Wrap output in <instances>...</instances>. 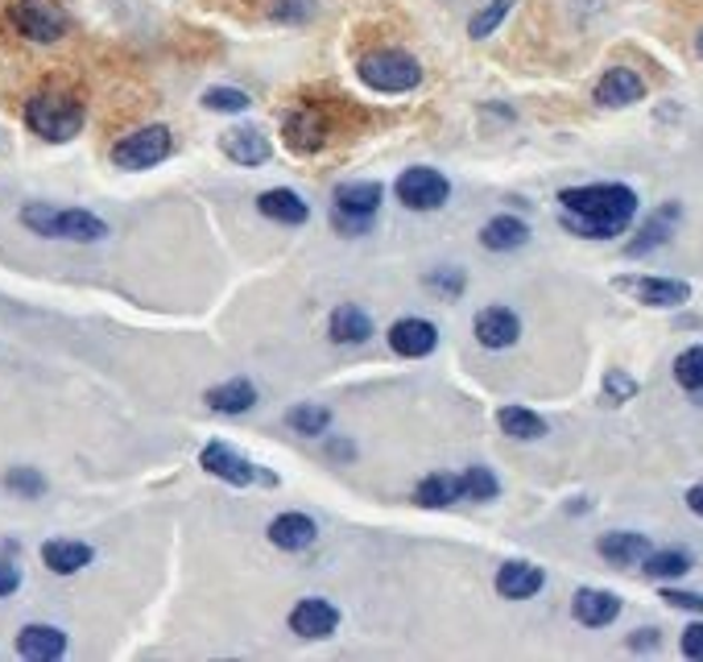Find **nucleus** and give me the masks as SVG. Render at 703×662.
I'll list each match as a JSON object with an SVG mask.
<instances>
[{"instance_id": "nucleus-1", "label": "nucleus", "mask_w": 703, "mask_h": 662, "mask_svg": "<svg viewBox=\"0 0 703 662\" xmlns=\"http://www.w3.org/2000/svg\"><path fill=\"white\" fill-rule=\"evenodd\" d=\"M637 216V191L625 182H592V187H567L558 191V220L575 236L608 240L621 236Z\"/></svg>"}, {"instance_id": "nucleus-2", "label": "nucleus", "mask_w": 703, "mask_h": 662, "mask_svg": "<svg viewBox=\"0 0 703 662\" xmlns=\"http://www.w3.org/2000/svg\"><path fill=\"white\" fill-rule=\"evenodd\" d=\"M21 224L30 233L46 236V240H79V245H91V240H103L108 236V224L100 216H91L83 207H50V204H30L21 207Z\"/></svg>"}, {"instance_id": "nucleus-3", "label": "nucleus", "mask_w": 703, "mask_h": 662, "mask_svg": "<svg viewBox=\"0 0 703 662\" xmlns=\"http://www.w3.org/2000/svg\"><path fill=\"white\" fill-rule=\"evenodd\" d=\"M26 125H30L42 141H71L83 129V103L75 96H62V91H38L30 103H26Z\"/></svg>"}, {"instance_id": "nucleus-4", "label": "nucleus", "mask_w": 703, "mask_h": 662, "mask_svg": "<svg viewBox=\"0 0 703 662\" xmlns=\"http://www.w3.org/2000/svg\"><path fill=\"white\" fill-rule=\"evenodd\" d=\"M356 75L365 88L382 91V96H406L423 83V67L406 50H373L356 62Z\"/></svg>"}, {"instance_id": "nucleus-5", "label": "nucleus", "mask_w": 703, "mask_h": 662, "mask_svg": "<svg viewBox=\"0 0 703 662\" xmlns=\"http://www.w3.org/2000/svg\"><path fill=\"white\" fill-rule=\"evenodd\" d=\"M382 199H385V187L373 182V178H365V182H339L336 195H331V204H336V228L348 236L368 233L373 220H377Z\"/></svg>"}, {"instance_id": "nucleus-6", "label": "nucleus", "mask_w": 703, "mask_h": 662, "mask_svg": "<svg viewBox=\"0 0 703 662\" xmlns=\"http://www.w3.org/2000/svg\"><path fill=\"white\" fill-rule=\"evenodd\" d=\"M170 146H175V137L166 125H146V129L129 132L112 146V166L117 170H149L161 158H170Z\"/></svg>"}, {"instance_id": "nucleus-7", "label": "nucleus", "mask_w": 703, "mask_h": 662, "mask_svg": "<svg viewBox=\"0 0 703 662\" xmlns=\"http://www.w3.org/2000/svg\"><path fill=\"white\" fill-rule=\"evenodd\" d=\"M397 204L410 207V211H439L452 199V182L447 175H439L435 166H410L397 175Z\"/></svg>"}, {"instance_id": "nucleus-8", "label": "nucleus", "mask_w": 703, "mask_h": 662, "mask_svg": "<svg viewBox=\"0 0 703 662\" xmlns=\"http://www.w3.org/2000/svg\"><path fill=\"white\" fill-rule=\"evenodd\" d=\"M9 21L17 26L21 38H30V42H59L62 33H67V17L55 9V4H46V0H13V9H9Z\"/></svg>"}, {"instance_id": "nucleus-9", "label": "nucleus", "mask_w": 703, "mask_h": 662, "mask_svg": "<svg viewBox=\"0 0 703 662\" xmlns=\"http://www.w3.org/2000/svg\"><path fill=\"white\" fill-rule=\"evenodd\" d=\"M199 464H204L216 481H228V485L245 488V485H257V481H265V485H274L278 476H269V472H261L253 460H245L236 447H228V443H207L204 456H199Z\"/></svg>"}, {"instance_id": "nucleus-10", "label": "nucleus", "mask_w": 703, "mask_h": 662, "mask_svg": "<svg viewBox=\"0 0 703 662\" xmlns=\"http://www.w3.org/2000/svg\"><path fill=\"white\" fill-rule=\"evenodd\" d=\"M613 290L630 295L633 303H642V307H662V310L691 303V286L674 278H616Z\"/></svg>"}, {"instance_id": "nucleus-11", "label": "nucleus", "mask_w": 703, "mask_h": 662, "mask_svg": "<svg viewBox=\"0 0 703 662\" xmlns=\"http://www.w3.org/2000/svg\"><path fill=\"white\" fill-rule=\"evenodd\" d=\"M290 630L298 638H307V642H323V638H331L339 630V609L331 601H323V596H307V601L294 604Z\"/></svg>"}, {"instance_id": "nucleus-12", "label": "nucleus", "mask_w": 703, "mask_h": 662, "mask_svg": "<svg viewBox=\"0 0 703 662\" xmlns=\"http://www.w3.org/2000/svg\"><path fill=\"white\" fill-rule=\"evenodd\" d=\"M472 336H476L481 348L501 353V348H513V344H517L522 319H517L509 307H484L481 315H476V324H472Z\"/></svg>"}, {"instance_id": "nucleus-13", "label": "nucleus", "mask_w": 703, "mask_h": 662, "mask_svg": "<svg viewBox=\"0 0 703 662\" xmlns=\"http://www.w3.org/2000/svg\"><path fill=\"white\" fill-rule=\"evenodd\" d=\"M439 344V327L426 324V319H397L389 327V348L406 360H418V356H430Z\"/></svg>"}, {"instance_id": "nucleus-14", "label": "nucleus", "mask_w": 703, "mask_h": 662, "mask_svg": "<svg viewBox=\"0 0 703 662\" xmlns=\"http://www.w3.org/2000/svg\"><path fill=\"white\" fill-rule=\"evenodd\" d=\"M572 613L587 630H604V625H613L621 617V596L608 589H580L572 601Z\"/></svg>"}, {"instance_id": "nucleus-15", "label": "nucleus", "mask_w": 703, "mask_h": 662, "mask_svg": "<svg viewBox=\"0 0 703 662\" xmlns=\"http://www.w3.org/2000/svg\"><path fill=\"white\" fill-rule=\"evenodd\" d=\"M645 96V79L630 67H613V71L601 75L596 83V103L601 108H630Z\"/></svg>"}, {"instance_id": "nucleus-16", "label": "nucleus", "mask_w": 703, "mask_h": 662, "mask_svg": "<svg viewBox=\"0 0 703 662\" xmlns=\"http://www.w3.org/2000/svg\"><path fill=\"white\" fill-rule=\"evenodd\" d=\"M265 534H269V543L278 546V551H290V555L310 551V546L319 543V526L307 514H278Z\"/></svg>"}, {"instance_id": "nucleus-17", "label": "nucleus", "mask_w": 703, "mask_h": 662, "mask_svg": "<svg viewBox=\"0 0 703 662\" xmlns=\"http://www.w3.org/2000/svg\"><path fill=\"white\" fill-rule=\"evenodd\" d=\"M323 141H327V120H323V112H315V108H294L290 117H286V146H290L294 154H315V149H323Z\"/></svg>"}, {"instance_id": "nucleus-18", "label": "nucleus", "mask_w": 703, "mask_h": 662, "mask_svg": "<svg viewBox=\"0 0 703 662\" xmlns=\"http://www.w3.org/2000/svg\"><path fill=\"white\" fill-rule=\"evenodd\" d=\"M220 149L228 154V162H236V166H261V162H269V154H274L269 137H265L261 129H249V125H240V129L228 132V137L220 141Z\"/></svg>"}, {"instance_id": "nucleus-19", "label": "nucleus", "mask_w": 703, "mask_h": 662, "mask_svg": "<svg viewBox=\"0 0 703 662\" xmlns=\"http://www.w3.org/2000/svg\"><path fill=\"white\" fill-rule=\"evenodd\" d=\"M17 654L33 662H50L67 654V633L55 630V625H26L17 633Z\"/></svg>"}, {"instance_id": "nucleus-20", "label": "nucleus", "mask_w": 703, "mask_h": 662, "mask_svg": "<svg viewBox=\"0 0 703 662\" xmlns=\"http://www.w3.org/2000/svg\"><path fill=\"white\" fill-rule=\"evenodd\" d=\"M543 584H546L543 567H534L526 560H513L497 572V592L505 601H529L534 592H543Z\"/></svg>"}, {"instance_id": "nucleus-21", "label": "nucleus", "mask_w": 703, "mask_h": 662, "mask_svg": "<svg viewBox=\"0 0 703 662\" xmlns=\"http://www.w3.org/2000/svg\"><path fill=\"white\" fill-rule=\"evenodd\" d=\"M596 551L613 567H633V563H642L650 555V539L637 534V530H613V534H604L601 543H596Z\"/></svg>"}, {"instance_id": "nucleus-22", "label": "nucleus", "mask_w": 703, "mask_h": 662, "mask_svg": "<svg viewBox=\"0 0 703 662\" xmlns=\"http://www.w3.org/2000/svg\"><path fill=\"white\" fill-rule=\"evenodd\" d=\"M257 207H261L265 220L274 224H286V228H294V224H307L310 220V207L303 195L286 191V187H274V191H265L261 199H257Z\"/></svg>"}, {"instance_id": "nucleus-23", "label": "nucleus", "mask_w": 703, "mask_h": 662, "mask_svg": "<svg viewBox=\"0 0 703 662\" xmlns=\"http://www.w3.org/2000/svg\"><path fill=\"white\" fill-rule=\"evenodd\" d=\"M327 332L336 344H365L373 336V319H368V310H360L356 303H339L331 310V319H327Z\"/></svg>"}, {"instance_id": "nucleus-24", "label": "nucleus", "mask_w": 703, "mask_h": 662, "mask_svg": "<svg viewBox=\"0 0 703 662\" xmlns=\"http://www.w3.org/2000/svg\"><path fill=\"white\" fill-rule=\"evenodd\" d=\"M204 402L216 414H245L253 411V402H257V385L245 382V377H232V382H224V385H211L204 394Z\"/></svg>"}, {"instance_id": "nucleus-25", "label": "nucleus", "mask_w": 703, "mask_h": 662, "mask_svg": "<svg viewBox=\"0 0 703 662\" xmlns=\"http://www.w3.org/2000/svg\"><path fill=\"white\" fill-rule=\"evenodd\" d=\"M91 551L88 543H75V539H55V543H46L42 546V563L50 567L55 575H75V572H83L91 563Z\"/></svg>"}, {"instance_id": "nucleus-26", "label": "nucleus", "mask_w": 703, "mask_h": 662, "mask_svg": "<svg viewBox=\"0 0 703 662\" xmlns=\"http://www.w3.org/2000/svg\"><path fill=\"white\" fill-rule=\"evenodd\" d=\"M529 240V228L526 220H517V216H493V220L481 228V245L493 253H513L522 249Z\"/></svg>"}, {"instance_id": "nucleus-27", "label": "nucleus", "mask_w": 703, "mask_h": 662, "mask_svg": "<svg viewBox=\"0 0 703 662\" xmlns=\"http://www.w3.org/2000/svg\"><path fill=\"white\" fill-rule=\"evenodd\" d=\"M459 497H464V493H459V476H452V472H430L423 485L414 488V501H418L423 510H447V505H455Z\"/></svg>"}, {"instance_id": "nucleus-28", "label": "nucleus", "mask_w": 703, "mask_h": 662, "mask_svg": "<svg viewBox=\"0 0 703 662\" xmlns=\"http://www.w3.org/2000/svg\"><path fill=\"white\" fill-rule=\"evenodd\" d=\"M674 224H679V204H666L659 216H650V220H645L642 236H637V240H633L625 253H630V257H642V253L666 245V240H671V233H674Z\"/></svg>"}, {"instance_id": "nucleus-29", "label": "nucleus", "mask_w": 703, "mask_h": 662, "mask_svg": "<svg viewBox=\"0 0 703 662\" xmlns=\"http://www.w3.org/2000/svg\"><path fill=\"white\" fill-rule=\"evenodd\" d=\"M497 423H501V431H505L509 439H522V443L543 439V435H546L543 414L526 411V406H501V411H497Z\"/></svg>"}, {"instance_id": "nucleus-30", "label": "nucleus", "mask_w": 703, "mask_h": 662, "mask_svg": "<svg viewBox=\"0 0 703 662\" xmlns=\"http://www.w3.org/2000/svg\"><path fill=\"white\" fill-rule=\"evenodd\" d=\"M286 423H290L298 435H307V439H319L323 431L331 427V411L319 406V402H298L286 411Z\"/></svg>"}, {"instance_id": "nucleus-31", "label": "nucleus", "mask_w": 703, "mask_h": 662, "mask_svg": "<svg viewBox=\"0 0 703 662\" xmlns=\"http://www.w3.org/2000/svg\"><path fill=\"white\" fill-rule=\"evenodd\" d=\"M642 572L650 580H679L691 572V555L687 551H650L642 560Z\"/></svg>"}, {"instance_id": "nucleus-32", "label": "nucleus", "mask_w": 703, "mask_h": 662, "mask_svg": "<svg viewBox=\"0 0 703 662\" xmlns=\"http://www.w3.org/2000/svg\"><path fill=\"white\" fill-rule=\"evenodd\" d=\"M459 493H464L468 501H493L501 493V481L488 468L472 464V468L459 472Z\"/></svg>"}, {"instance_id": "nucleus-33", "label": "nucleus", "mask_w": 703, "mask_h": 662, "mask_svg": "<svg viewBox=\"0 0 703 662\" xmlns=\"http://www.w3.org/2000/svg\"><path fill=\"white\" fill-rule=\"evenodd\" d=\"M674 382L683 385L687 394H703V344L679 353V360H674Z\"/></svg>"}, {"instance_id": "nucleus-34", "label": "nucleus", "mask_w": 703, "mask_h": 662, "mask_svg": "<svg viewBox=\"0 0 703 662\" xmlns=\"http://www.w3.org/2000/svg\"><path fill=\"white\" fill-rule=\"evenodd\" d=\"M204 108L207 112H249L253 100H249V91H240V88H207Z\"/></svg>"}, {"instance_id": "nucleus-35", "label": "nucleus", "mask_w": 703, "mask_h": 662, "mask_svg": "<svg viewBox=\"0 0 703 662\" xmlns=\"http://www.w3.org/2000/svg\"><path fill=\"white\" fill-rule=\"evenodd\" d=\"M269 13H274V21H281V26H307V21H315V13H319V0H274Z\"/></svg>"}, {"instance_id": "nucleus-36", "label": "nucleus", "mask_w": 703, "mask_h": 662, "mask_svg": "<svg viewBox=\"0 0 703 662\" xmlns=\"http://www.w3.org/2000/svg\"><path fill=\"white\" fill-rule=\"evenodd\" d=\"M4 488L17 493V497H42L46 493V476L38 468H9L4 472Z\"/></svg>"}, {"instance_id": "nucleus-37", "label": "nucleus", "mask_w": 703, "mask_h": 662, "mask_svg": "<svg viewBox=\"0 0 703 662\" xmlns=\"http://www.w3.org/2000/svg\"><path fill=\"white\" fill-rule=\"evenodd\" d=\"M513 9V0H493V4H484L481 13L472 17V26H468V33L472 38H488V33L497 30L501 21H505V13Z\"/></svg>"}, {"instance_id": "nucleus-38", "label": "nucleus", "mask_w": 703, "mask_h": 662, "mask_svg": "<svg viewBox=\"0 0 703 662\" xmlns=\"http://www.w3.org/2000/svg\"><path fill=\"white\" fill-rule=\"evenodd\" d=\"M637 394V382H633L630 373H621V368H608V377H604V397L608 402H630V397Z\"/></svg>"}, {"instance_id": "nucleus-39", "label": "nucleus", "mask_w": 703, "mask_h": 662, "mask_svg": "<svg viewBox=\"0 0 703 662\" xmlns=\"http://www.w3.org/2000/svg\"><path fill=\"white\" fill-rule=\"evenodd\" d=\"M464 274H459V269H439V274H430V278H426V286H430V290H439V295H459V290H464Z\"/></svg>"}, {"instance_id": "nucleus-40", "label": "nucleus", "mask_w": 703, "mask_h": 662, "mask_svg": "<svg viewBox=\"0 0 703 662\" xmlns=\"http://www.w3.org/2000/svg\"><path fill=\"white\" fill-rule=\"evenodd\" d=\"M662 601L671 604V609H691V613H703V596H700V592H679V589H666V592H662Z\"/></svg>"}, {"instance_id": "nucleus-41", "label": "nucleus", "mask_w": 703, "mask_h": 662, "mask_svg": "<svg viewBox=\"0 0 703 662\" xmlns=\"http://www.w3.org/2000/svg\"><path fill=\"white\" fill-rule=\"evenodd\" d=\"M683 654L695 659V662H703V621H695V625L683 630Z\"/></svg>"}, {"instance_id": "nucleus-42", "label": "nucleus", "mask_w": 703, "mask_h": 662, "mask_svg": "<svg viewBox=\"0 0 703 662\" xmlns=\"http://www.w3.org/2000/svg\"><path fill=\"white\" fill-rule=\"evenodd\" d=\"M21 589V572L9 560H0V596H13Z\"/></svg>"}, {"instance_id": "nucleus-43", "label": "nucleus", "mask_w": 703, "mask_h": 662, "mask_svg": "<svg viewBox=\"0 0 703 662\" xmlns=\"http://www.w3.org/2000/svg\"><path fill=\"white\" fill-rule=\"evenodd\" d=\"M687 505H691V514H700L703 517V485H695L687 493Z\"/></svg>"}, {"instance_id": "nucleus-44", "label": "nucleus", "mask_w": 703, "mask_h": 662, "mask_svg": "<svg viewBox=\"0 0 703 662\" xmlns=\"http://www.w3.org/2000/svg\"><path fill=\"white\" fill-rule=\"evenodd\" d=\"M695 50H700V55H703V33H700V42H695Z\"/></svg>"}]
</instances>
